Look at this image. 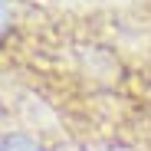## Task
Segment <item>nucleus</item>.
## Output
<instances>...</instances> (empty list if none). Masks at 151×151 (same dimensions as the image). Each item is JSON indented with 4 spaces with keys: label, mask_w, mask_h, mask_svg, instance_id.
I'll return each instance as SVG.
<instances>
[{
    "label": "nucleus",
    "mask_w": 151,
    "mask_h": 151,
    "mask_svg": "<svg viewBox=\"0 0 151 151\" xmlns=\"http://www.w3.org/2000/svg\"><path fill=\"white\" fill-rule=\"evenodd\" d=\"M4 151H49L46 145H40L30 135H7L4 138Z\"/></svg>",
    "instance_id": "f257e3e1"
}]
</instances>
